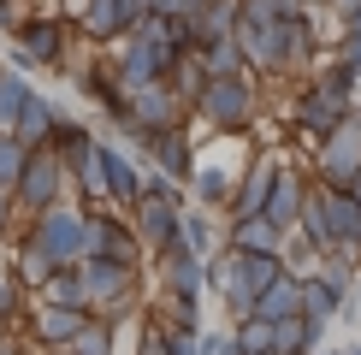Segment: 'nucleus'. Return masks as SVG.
Listing matches in <instances>:
<instances>
[{
  "label": "nucleus",
  "instance_id": "obj_2",
  "mask_svg": "<svg viewBox=\"0 0 361 355\" xmlns=\"http://www.w3.org/2000/svg\"><path fill=\"white\" fill-rule=\"evenodd\" d=\"M355 83H361V77H355V71H343V66L314 71V77L296 89V101H290V130L314 148V142H320L343 113L355 107Z\"/></svg>",
  "mask_w": 361,
  "mask_h": 355
},
{
  "label": "nucleus",
  "instance_id": "obj_16",
  "mask_svg": "<svg viewBox=\"0 0 361 355\" xmlns=\"http://www.w3.org/2000/svg\"><path fill=\"white\" fill-rule=\"evenodd\" d=\"M302 201H308V178L290 166V160H279V172H273V189H267V201H261V219L267 225H279L284 237L296 231V219H302Z\"/></svg>",
  "mask_w": 361,
  "mask_h": 355
},
{
  "label": "nucleus",
  "instance_id": "obj_26",
  "mask_svg": "<svg viewBox=\"0 0 361 355\" xmlns=\"http://www.w3.org/2000/svg\"><path fill=\"white\" fill-rule=\"evenodd\" d=\"M343 302H350V290L332 285L320 266H314V273L302 278V314H308V320H326V325H332V320L343 314Z\"/></svg>",
  "mask_w": 361,
  "mask_h": 355
},
{
  "label": "nucleus",
  "instance_id": "obj_28",
  "mask_svg": "<svg viewBox=\"0 0 361 355\" xmlns=\"http://www.w3.org/2000/svg\"><path fill=\"white\" fill-rule=\"evenodd\" d=\"M231 24H237V0H207L202 12H190V36H195V48H207V42L231 36Z\"/></svg>",
  "mask_w": 361,
  "mask_h": 355
},
{
  "label": "nucleus",
  "instance_id": "obj_8",
  "mask_svg": "<svg viewBox=\"0 0 361 355\" xmlns=\"http://www.w3.org/2000/svg\"><path fill=\"white\" fill-rule=\"evenodd\" d=\"M66 184H71V172L59 166L54 148H30L18 184H12V213H42V207L66 201Z\"/></svg>",
  "mask_w": 361,
  "mask_h": 355
},
{
  "label": "nucleus",
  "instance_id": "obj_32",
  "mask_svg": "<svg viewBox=\"0 0 361 355\" xmlns=\"http://www.w3.org/2000/svg\"><path fill=\"white\" fill-rule=\"evenodd\" d=\"M36 296H42V302H59V308H89V302H83V278H78V266H54L48 285H42Z\"/></svg>",
  "mask_w": 361,
  "mask_h": 355
},
{
  "label": "nucleus",
  "instance_id": "obj_17",
  "mask_svg": "<svg viewBox=\"0 0 361 355\" xmlns=\"http://www.w3.org/2000/svg\"><path fill=\"white\" fill-rule=\"evenodd\" d=\"M66 71H71V83H78V89H83V95L95 101L107 118H113V113H125V83H118V71H113V59H107V54H95V59H71Z\"/></svg>",
  "mask_w": 361,
  "mask_h": 355
},
{
  "label": "nucleus",
  "instance_id": "obj_25",
  "mask_svg": "<svg viewBox=\"0 0 361 355\" xmlns=\"http://www.w3.org/2000/svg\"><path fill=\"white\" fill-rule=\"evenodd\" d=\"M178 237H184L202 261L225 249V225H219V213H207V207H184V213H178Z\"/></svg>",
  "mask_w": 361,
  "mask_h": 355
},
{
  "label": "nucleus",
  "instance_id": "obj_7",
  "mask_svg": "<svg viewBox=\"0 0 361 355\" xmlns=\"http://www.w3.org/2000/svg\"><path fill=\"white\" fill-rule=\"evenodd\" d=\"M184 101L166 89V77L160 83H142V89H125V113H113V125H118V137H125L130 148H137L142 130H172V125H184Z\"/></svg>",
  "mask_w": 361,
  "mask_h": 355
},
{
  "label": "nucleus",
  "instance_id": "obj_42",
  "mask_svg": "<svg viewBox=\"0 0 361 355\" xmlns=\"http://www.w3.org/2000/svg\"><path fill=\"white\" fill-rule=\"evenodd\" d=\"M343 189H350V201L361 207V172H355V178H350V184H343Z\"/></svg>",
  "mask_w": 361,
  "mask_h": 355
},
{
  "label": "nucleus",
  "instance_id": "obj_31",
  "mask_svg": "<svg viewBox=\"0 0 361 355\" xmlns=\"http://www.w3.org/2000/svg\"><path fill=\"white\" fill-rule=\"evenodd\" d=\"M160 325L166 332H202V296H160Z\"/></svg>",
  "mask_w": 361,
  "mask_h": 355
},
{
  "label": "nucleus",
  "instance_id": "obj_38",
  "mask_svg": "<svg viewBox=\"0 0 361 355\" xmlns=\"http://www.w3.org/2000/svg\"><path fill=\"white\" fill-rule=\"evenodd\" d=\"M18 18H24V6H18V0H0V30H12Z\"/></svg>",
  "mask_w": 361,
  "mask_h": 355
},
{
  "label": "nucleus",
  "instance_id": "obj_3",
  "mask_svg": "<svg viewBox=\"0 0 361 355\" xmlns=\"http://www.w3.org/2000/svg\"><path fill=\"white\" fill-rule=\"evenodd\" d=\"M12 66L18 71H59L66 77L71 66V42H78V24L71 18H54V12H24L12 24Z\"/></svg>",
  "mask_w": 361,
  "mask_h": 355
},
{
  "label": "nucleus",
  "instance_id": "obj_20",
  "mask_svg": "<svg viewBox=\"0 0 361 355\" xmlns=\"http://www.w3.org/2000/svg\"><path fill=\"white\" fill-rule=\"evenodd\" d=\"M54 125H59V107L48 95H36V89H30V95L18 101V113H12V137H18L24 148H48V137H54Z\"/></svg>",
  "mask_w": 361,
  "mask_h": 355
},
{
  "label": "nucleus",
  "instance_id": "obj_23",
  "mask_svg": "<svg viewBox=\"0 0 361 355\" xmlns=\"http://www.w3.org/2000/svg\"><path fill=\"white\" fill-rule=\"evenodd\" d=\"M225 249H243V255H279L284 231L267 225L261 213H255V219H225Z\"/></svg>",
  "mask_w": 361,
  "mask_h": 355
},
{
  "label": "nucleus",
  "instance_id": "obj_5",
  "mask_svg": "<svg viewBox=\"0 0 361 355\" xmlns=\"http://www.w3.org/2000/svg\"><path fill=\"white\" fill-rule=\"evenodd\" d=\"M255 107H261V101H255V83L243 71V77H207L202 95H195V107H190V118H202L219 137H237V130L255 125Z\"/></svg>",
  "mask_w": 361,
  "mask_h": 355
},
{
  "label": "nucleus",
  "instance_id": "obj_11",
  "mask_svg": "<svg viewBox=\"0 0 361 355\" xmlns=\"http://www.w3.org/2000/svg\"><path fill=\"white\" fill-rule=\"evenodd\" d=\"M142 18V0H78V36L95 42V48H107V42H118L130 24Z\"/></svg>",
  "mask_w": 361,
  "mask_h": 355
},
{
  "label": "nucleus",
  "instance_id": "obj_27",
  "mask_svg": "<svg viewBox=\"0 0 361 355\" xmlns=\"http://www.w3.org/2000/svg\"><path fill=\"white\" fill-rule=\"evenodd\" d=\"M6 266H12V273H18V285H24L30 296H36L42 285H48V273H54L48 249H42L36 237H24V231H18V243H12V261H6Z\"/></svg>",
  "mask_w": 361,
  "mask_h": 355
},
{
  "label": "nucleus",
  "instance_id": "obj_10",
  "mask_svg": "<svg viewBox=\"0 0 361 355\" xmlns=\"http://www.w3.org/2000/svg\"><path fill=\"white\" fill-rule=\"evenodd\" d=\"M89 255H107V261H125V266H142L148 249L137 243L130 219L118 207H89Z\"/></svg>",
  "mask_w": 361,
  "mask_h": 355
},
{
  "label": "nucleus",
  "instance_id": "obj_4",
  "mask_svg": "<svg viewBox=\"0 0 361 355\" xmlns=\"http://www.w3.org/2000/svg\"><path fill=\"white\" fill-rule=\"evenodd\" d=\"M24 237H36L54 266H78L89 255V207L83 201H54L42 213H24Z\"/></svg>",
  "mask_w": 361,
  "mask_h": 355
},
{
  "label": "nucleus",
  "instance_id": "obj_34",
  "mask_svg": "<svg viewBox=\"0 0 361 355\" xmlns=\"http://www.w3.org/2000/svg\"><path fill=\"white\" fill-rule=\"evenodd\" d=\"M231 344H237V355H273V325L243 314V320L231 325Z\"/></svg>",
  "mask_w": 361,
  "mask_h": 355
},
{
  "label": "nucleus",
  "instance_id": "obj_19",
  "mask_svg": "<svg viewBox=\"0 0 361 355\" xmlns=\"http://www.w3.org/2000/svg\"><path fill=\"white\" fill-rule=\"evenodd\" d=\"M320 207H326V225H332V255H355L361 261V207L350 201V189H326L320 184Z\"/></svg>",
  "mask_w": 361,
  "mask_h": 355
},
{
  "label": "nucleus",
  "instance_id": "obj_13",
  "mask_svg": "<svg viewBox=\"0 0 361 355\" xmlns=\"http://www.w3.org/2000/svg\"><path fill=\"white\" fill-rule=\"evenodd\" d=\"M24 320H30V344L36 349H66L71 337L83 332V320H89V308H59V302H42V296H30V308H24Z\"/></svg>",
  "mask_w": 361,
  "mask_h": 355
},
{
  "label": "nucleus",
  "instance_id": "obj_37",
  "mask_svg": "<svg viewBox=\"0 0 361 355\" xmlns=\"http://www.w3.org/2000/svg\"><path fill=\"white\" fill-rule=\"evenodd\" d=\"M320 6L332 12V24H338V18H350V12H361V0H320Z\"/></svg>",
  "mask_w": 361,
  "mask_h": 355
},
{
  "label": "nucleus",
  "instance_id": "obj_44",
  "mask_svg": "<svg viewBox=\"0 0 361 355\" xmlns=\"http://www.w3.org/2000/svg\"><path fill=\"white\" fill-rule=\"evenodd\" d=\"M343 355H361V344H350V349H343Z\"/></svg>",
  "mask_w": 361,
  "mask_h": 355
},
{
  "label": "nucleus",
  "instance_id": "obj_14",
  "mask_svg": "<svg viewBox=\"0 0 361 355\" xmlns=\"http://www.w3.org/2000/svg\"><path fill=\"white\" fill-rule=\"evenodd\" d=\"M137 154L154 160V172H166L172 184H184L190 166H195V142H190L184 125H172V130H142V137H137Z\"/></svg>",
  "mask_w": 361,
  "mask_h": 355
},
{
  "label": "nucleus",
  "instance_id": "obj_33",
  "mask_svg": "<svg viewBox=\"0 0 361 355\" xmlns=\"http://www.w3.org/2000/svg\"><path fill=\"white\" fill-rule=\"evenodd\" d=\"M202 83H207V71H202V59H195V54H184V59H178V66L166 71V89H172L178 101H184V113L195 107V95H202Z\"/></svg>",
  "mask_w": 361,
  "mask_h": 355
},
{
  "label": "nucleus",
  "instance_id": "obj_22",
  "mask_svg": "<svg viewBox=\"0 0 361 355\" xmlns=\"http://www.w3.org/2000/svg\"><path fill=\"white\" fill-rule=\"evenodd\" d=\"M249 314H255V320H267V325H273V320H290V314H302V278H296V273H279L273 285L255 296Z\"/></svg>",
  "mask_w": 361,
  "mask_h": 355
},
{
  "label": "nucleus",
  "instance_id": "obj_35",
  "mask_svg": "<svg viewBox=\"0 0 361 355\" xmlns=\"http://www.w3.org/2000/svg\"><path fill=\"white\" fill-rule=\"evenodd\" d=\"M24 308H30V290L18 285V273H12V266L0 261V325L24 320Z\"/></svg>",
  "mask_w": 361,
  "mask_h": 355
},
{
  "label": "nucleus",
  "instance_id": "obj_43",
  "mask_svg": "<svg viewBox=\"0 0 361 355\" xmlns=\"http://www.w3.org/2000/svg\"><path fill=\"white\" fill-rule=\"evenodd\" d=\"M314 355H343V349H326V344H320V349H314Z\"/></svg>",
  "mask_w": 361,
  "mask_h": 355
},
{
  "label": "nucleus",
  "instance_id": "obj_40",
  "mask_svg": "<svg viewBox=\"0 0 361 355\" xmlns=\"http://www.w3.org/2000/svg\"><path fill=\"white\" fill-rule=\"evenodd\" d=\"M6 219H12V189L0 184V231H6Z\"/></svg>",
  "mask_w": 361,
  "mask_h": 355
},
{
  "label": "nucleus",
  "instance_id": "obj_6",
  "mask_svg": "<svg viewBox=\"0 0 361 355\" xmlns=\"http://www.w3.org/2000/svg\"><path fill=\"white\" fill-rule=\"evenodd\" d=\"M355 172H361V101L338 118L332 130H326L320 142H314V184L343 189Z\"/></svg>",
  "mask_w": 361,
  "mask_h": 355
},
{
  "label": "nucleus",
  "instance_id": "obj_29",
  "mask_svg": "<svg viewBox=\"0 0 361 355\" xmlns=\"http://www.w3.org/2000/svg\"><path fill=\"white\" fill-rule=\"evenodd\" d=\"M195 59H202L207 77H243V71H249V59H243V48H237V36H219V42H207V48H195Z\"/></svg>",
  "mask_w": 361,
  "mask_h": 355
},
{
  "label": "nucleus",
  "instance_id": "obj_21",
  "mask_svg": "<svg viewBox=\"0 0 361 355\" xmlns=\"http://www.w3.org/2000/svg\"><path fill=\"white\" fill-rule=\"evenodd\" d=\"M95 142H101V137L83 125V118H71V113H59V125H54V137H48V148L59 154V166H66V172H78L83 160L95 154Z\"/></svg>",
  "mask_w": 361,
  "mask_h": 355
},
{
  "label": "nucleus",
  "instance_id": "obj_15",
  "mask_svg": "<svg viewBox=\"0 0 361 355\" xmlns=\"http://www.w3.org/2000/svg\"><path fill=\"white\" fill-rule=\"evenodd\" d=\"M160 296H207V261L178 237V243L160 249Z\"/></svg>",
  "mask_w": 361,
  "mask_h": 355
},
{
  "label": "nucleus",
  "instance_id": "obj_39",
  "mask_svg": "<svg viewBox=\"0 0 361 355\" xmlns=\"http://www.w3.org/2000/svg\"><path fill=\"white\" fill-rule=\"evenodd\" d=\"M0 355H30V349H24V344H18L12 332H0Z\"/></svg>",
  "mask_w": 361,
  "mask_h": 355
},
{
  "label": "nucleus",
  "instance_id": "obj_12",
  "mask_svg": "<svg viewBox=\"0 0 361 355\" xmlns=\"http://www.w3.org/2000/svg\"><path fill=\"white\" fill-rule=\"evenodd\" d=\"M95 160H101V178H107V207H118V213H130L142 196V160L130 154V148L118 142H95Z\"/></svg>",
  "mask_w": 361,
  "mask_h": 355
},
{
  "label": "nucleus",
  "instance_id": "obj_9",
  "mask_svg": "<svg viewBox=\"0 0 361 355\" xmlns=\"http://www.w3.org/2000/svg\"><path fill=\"white\" fill-rule=\"evenodd\" d=\"M78 278H83L89 314H101V308H113V302L142 296V266H125V261H107V255H83V261H78Z\"/></svg>",
  "mask_w": 361,
  "mask_h": 355
},
{
  "label": "nucleus",
  "instance_id": "obj_1",
  "mask_svg": "<svg viewBox=\"0 0 361 355\" xmlns=\"http://www.w3.org/2000/svg\"><path fill=\"white\" fill-rule=\"evenodd\" d=\"M249 71H302L314 59V12L296 18H237L231 24Z\"/></svg>",
  "mask_w": 361,
  "mask_h": 355
},
{
  "label": "nucleus",
  "instance_id": "obj_41",
  "mask_svg": "<svg viewBox=\"0 0 361 355\" xmlns=\"http://www.w3.org/2000/svg\"><path fill=\"white\" fill-rule=\"evenodd\" d=\"M202 6H207V0H178L172 12H184V18H190V12H202Z\"/></svg>",
  "mask_w": 361,
  "mask_h": 355
},
{
  "label": "nucleus",
  "instance_id": "obj_45",
  "mask_svg": "<svg viewBox=\"0 0 361 355\" xmlns=\"http://www.w3.org/2000/svg\"><path fill=\"white\" fill-rule=\"evenodd\" d=\"M0 332H12V325H0Z\"/></svg>",
  "mask_w": 361,
  "mask_h": 355
},
{
  "label": "nucleus",
  "instance_id": "obj_24",
  "mask_svg": "<svg viewBox=\"0 0 361 355\" xmlns=\"http://www.w3.org/2000/svg\"><path fill=\"white\" fill-rule=\"evenodd\" d=\"M320 344H326V320H308V314L273 320V355H314Z\"/></svg>",
  "mask_w": 361,
  "mask_h": 355
},
{
  "label": "nucleus",
  "instance_id": "obj_30",
  "mask_svg": "<svg viewBox=\"0 0 361 355\" xmlns=\"http://www.w3.org/2000/svg\"><path fill=\"white\" fill-rule=\"evenodd\" d=\"M66 355H118V325H107V320L89 314V320H83V332L66 344Z\"/></svg>",
  "mask_w": 361,
  "mask_h": 355
},
{
  "label": "nucleus",
  "instance_id": "obj_18",
  "mask_svg": "<svg viewBox=\"0 0 361 355\" xmlns=\"http://www.w3.org/2000/svg\"><path fill=\"white\" fill-rule=\"evenodd\" d=\"M273 172H279V154H255L243 172H237V189L231 201H225V219H255L267 201V189H273Z\"/></svg>",
  "mask_w": 361,
  "mask_h": 355
},
{
  "label": "nucleus",
  "instance_id": "obj_36",
  "mask_svg": "<svg viewBox=\"0 0 361 355\" xmlns=\"http://www.w3.org/2000/svg\"><path fill=\"white\" fill-rule=\"evenodd\" d=\"M24 160H30V148L12 137V130H0V184H18V172H24Z\"/></svg>",
  "mask_w": 361,
  "mask_h": 355
}]
</instances>
